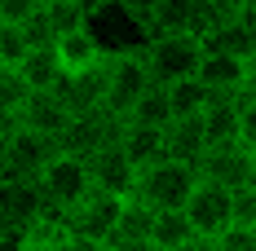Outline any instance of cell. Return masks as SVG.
Wrapping results in <instances>:
<instances>
[{
  "label": "cell",
  "instance_id": "obj_9",
  "mask_svg": "<svg viewBox=\"0 0 256 251\" xmlns=\"http://www.w3.org/2000/svg\"><path fill=\"white\" fill-rule=\"evenodd\" d=\"M124 137V119H115L110 110H98V115H84V119H71L66 137H62V150L80 154V159H93L98 150L115 146Z\"/></svg>",
  "mask_w": 256,
  "mask_h": 251
},
{
  "label": "cell",
  "instance_id": "obj_1",
  "mask_svg": "<svg viewBox=\"0 0 256 251\" xmlns=\"http://www.w3.org/2000/svg\"><path fill=\"white\" fill-rule=\"evenodd\" d=\"M58 154L62 141L22 128L14 115H0V181H40Z\"/></svg>",
  "mask_w": 256,
  "mask_h": 251
},
{
  "label": "cell",
  "instance_id": "obj_2",
  "mask_svg": "<svg viewBox=\"0 0 256 251\" xmlns=\"http://www.w3.org/2000/svg\"><path fill=\"white\" fill-rule=\"evenodd\" d=\"M142 57L150 66V79L172 88L181 79H199V66L208 57V40L194 31H172V35H150L142 40Z\"/></svg>",
  "mask_w": 256,
  "mask_h": 251
},
{
  "label": "cell",
  "instance_id": "obj_7",
  "mask_svg": "<svg viewBox=\"0 0 256 251\" xmlns=\"http://www.w3.org/2000/svg\"><path fill=\"white\" fill-rule=\"evenodd\" d=\"M120 212H124V199H120V194L93 190L80 207L66 212V225L76 229V238L84 247H106L110 234H115V225H120Z\"/></svg>",
  "mask_w": 256,
  "mask_h": 251
},
{
  "label": "cell",
  "instance_id": "obj_15",
  "mask_svg": "<svg viewBox=\"0 0 256 251\" xmlns=\"http://www.w3.org/2000/svg\"><path fill=\"white\" fill-rule=\"evenodd\" d=\"M243 97H216L208 101L204 110V132H208V150H221V146H238V132H243Z\"/></svg>",
  "mask_w": 256,
  "mask_h": 251
},
{
  "label": "cell",
  "instance_id": "obj_21",
  "mask_svg": "<svg viewBox=\"0 0 256 251\" xmlns=\"http://www.w3.org/2000/svg\"><path fill=\"white\" fill-rule=\"evenodd\" d=\"M22 75H26V84H31L36 93H58L62 79H66V71H62V62H58L53 49H36L31 57H26Z\"/></svg>",
  "mask_w": 256,
  "mask_h": 251
},
{
  "label": "cell",
  "instance_id": "obj_27",
  "mask_svg": "<svg viewBox=\"0 0 256 251\" xmlns=\"http://www.w3.org/2000/svg\"><path fill=\"white\" fill-rule=\"evenodd\" d=\"M31 84H26V75L22 71H0V115H22V106L31 101Z\"/></svg>",
  "mask_w": 256,
  "mask_h": 251
},
{
  "label": "cell",
  "instance_id": "obj_4",
  "mask_svg": "<svg viewBox=\"0 0 256 251\" xmlns=\"http://www.w3.org/2000/svg\"><path fill=\"white\" fill-rule=\"evenodd\" d=\"M53 216L58 212L40 190V181H0V238H26Z\"/></svg>",
  "mask_w": 256,
  "mask_h": 251
},
{
  "label": "cell",
  "instance_id": "obj_18",
  "mask_svg": "<svg viewBox=\"0 0 256 251\" xmlns=\"http://www.w3.org/2000/svg\"><path fill=\"white\" fill-rule=\"evenodd\" d=\"M120 146H124V154L137 163V172H146V168H154V163L168 159V150H164V132H159V128H142V124H128V119H124Z\"/></svg>",
  "mask_w": 256,
  "mask_h": 251
},
{
  "label": "cell",
  "instance_id": "obj_5",
  "mask_svg": "<svg viewBox=\"0 0 256 251\" xmlns=\"http://www.w3.org/2000/svg\"><path fill=\"white\" fill-rule=\"evenodd\" d=\"M194 190H199V168L177 163V159H164V163L146 168L137 181V199L154 212H181Z\"/></svg>",
  "mask_w": 256,
  "mask_h": 251
},
{
  "label": "cell",
  "instance_id": "obj_31",
  "mask_svg": "<svg viewBox=\"0 0 256 251\" xmlns=\"http://www.w3.org/2000/svg\"><path fill=\"white\" fill-rule=\"evenodd\" d=\"M234 225L256 229V185H243V190H234Z\"/></svg>",
  "mask_w": 256,
  "mask_h": 251
},
{
  "label": "cell",
  "instance_id": "obj_8",
  "mask_svg": "<svg viewBox=\"0 0 256 251\" xmlns=\"http://www.w3.org/2000/svg\"><path fill=\"white\" fill-rule=\"evenodd\" d=\"M186 216H190L194 234H208V238L226 234V229L234 225V190L212 185V181H199V190L186 203Z\"/></svg>",
  "mask_w": 256,
  "mask_h": 251
},
{
  "label": "cell",
  "instance_id": "obj_36",
  "mask_svg": "<svg viewBox=\"0 0 256 251\" xmlns=\"http://www.w3.org/2000/svg\"><path fill=\"white\" fill-rule=\"evenodd\" d=\"M181 251H221V247H216V238H208V234H194V238H190Z\"/></svg>",
  "mask_w": 256,
  "mask_h": 251
},
{
  "label": "cell",
  "instance_id": "obj_35",
  "mask_svg": "<svg viewBox=\"0 0 256 251\" xmlns=\"http://www.w3.org/2000/svg\"><path fill=\"white\" fill-rule=\"evenodd\" d=\"M80 9L88 13V22L98 18V13H106V9H120V0H80Z\"/></svg>",
  "mask_w": 256,
  "mask_h": 251
},
{
  "label": "cell",
  "instance_id": "obj_25",
  "mask_svg": "<svg viewBox=\"0 0 256 251\" xmlns=\"http://www.w3.org/2000/svg\"><path fill=\"white\" fill-rule=\"evenodd\" d=\"M31 53H36V49H31V40H26L22 26L0 22V71H22Z\"/></svg>",
  "mask_w": 256,
  "mask_h": 251
},
{
  "label": "cell",
  "instance_id": "obj_33",
  "mask_svg": "<svg viewBox=\"0 0 256 251\" xmlns=\"http://www.w3.org/2000/svg\"><path fill=\"white\" fill-rule=\"evenodd\" d=\"M216 247L221 251H256V229L230 225L226 234H216Z\"/></svg>",
  "mask_w": 256,
  "mask_h": 251
},
{
  "label": "cell",
  "instance_id": "obj_17",
  "mask_svg": "<svg viewBox=\"0 0 256 251\" xmlns=\"http://www.w3.org/2000/svg\"><path fill=\"white\" fill-rule=\"evenodd\" d=\"M164 150H168V159H177V163L199 168V163H204V154H208L204 115H194V119H172V124L164 128Z\"/></svg>",
  "mask_w": 256,
  "mask_h": 251
},
{
  "label": "cell",
  "instance_id": "obj_30",
  "mask_svg": "<svg viewBox=\"0 0 256 251\" xmlns=\"http://www.w3.org/2000/svg\"><path fill=\"white\" fill-rule=\"evenodd\" d=\"M22 31H26V40H31V49H53V44H58V26H53L49 9L31 13V18L22 22Z\"/></svg>",
  "mask_w": 256,
  "mask_h": 251
},
{
  "label": "cell",
  "instance_id": "obj_14",
  "mask_svg": "<svg viewBox=\"0 0 256 251\" xmlns=\"http://www.w3.org/2000/svg\"><path fill=\"white\" fill-rule=\"evenodd\" d=\"M110 247L120 251H154V207L137 199H124V212H120V225L110 234Z\"/></svg>",
  "mask_w": 256,
  "mask_h": 251
},
{
  "label": "cell",
  "instance_id": "obj_38",
  "mask_svg": "<svg viewBox=\"0 0 256 251\" xmlns=\"http://www.w3.org/2000/svg\"><path fill=\"white\" fill-rule=\"evenodd\" d=\"M88 251H120V247H110V243H106V247H88Z\"/></svg>",
  "mask_w": 256,
  "mask_h": 251
},
{
  "label": "cell",
  "instance_id": "obj_10",
  "mask_svg": "<svg viewBox=\"0 0 256 251\" xmlns=\"http://www.w3.org/2000/svg\"><path fill=\"white\" fill-rule=\"evenodd\" d=\"M106 93H110V57H106L102 66L84 71V75H66L62 88H58V97L66 101V110H71L76 119L106 110Z\"/></svg>",
  "mask_w": 256,
  "mask_h": 251
},
{
  "label": "cell",
  "instance_id": "obj_28",
  "mask_svg": "<svg viewBox=\"0 0 256 251\" xmlns=\"http://www.w3.org/2000/svg\"><path fill=\"white\" fill-rule=\"evenodd\" d=\"M120 13L128 18V26L142 31V40L154 35V13H159V0H120Z\"/></svg>",
  "mask_w": 256,
  "mask_h": 251
},
{
  "label": "cell",
  "instance_id": "obj_23",
  "mask_svg": "<svg viewBox=\"0 0 256 251\" xmlns=\"http://www.w3.org/2000/svg\"><path fill=\"white\" fill-rule=\"evenodd\" d=\"M194 238V225L181 212H154V251H181L186 243Z\"/></svg>",
  "mask_w": 256,
  "mask_h": 251
},
{
  "label": "cell",
  "instance_id": "obj_20",
  "mask_svg": "<svg viewBox=\"0 0 256 251\" xmlns=\"http://www.w3.org/2000/svg\"><path fill=\"white\" fill-rule=\"evenodd\" d=\"M208 49L212 53H230V57H238V62H252L256 57V31L243 22V18H234V22H226L221 31L208 35Z\"/></svg>",
  "mask_w": 256,
  "mask_h": 251
},
{
  "label": "cell",
  "instance_id": "obj_6",
  "mask_svg": "<svg viewBox=\"0 0 256 251\" xmlns=\"http://www.w3.org/2000/svg\"><path fill=\"white\" fill-rule=\"evenodd\" d=\"M40 190L49 194L53 212L66 221V212L71 207H80V203L88 199L98 185H93V168H88V159H80V154H58L49 168H44V176H40Z\"/></svg>",
  "mask_w": 256,
  "mask_h": 251
},
{
  "label": "cell",
  "instance_id": "obj_24",
  "mask_svg": "<svg viewBox=\"0 0 256 251\" xmlns=\"http://www.w3.org/2000/svg\"><path fill=\"white\" fill-rule=\"evenodd\" d=\"M168 97H172V110H177V119H194V115H204L212 93H208L204 79H181L168 88Z\"/></svg>",
  "mask_w": 256,
  "mask_h": 251
},
{
  "label": "cell",
  "instance_id": "obj_13",
  "mask_svg": "<svg viewBox=\"0 0 256 251\" xmlns=\"http://www.w3.org/2000/svg\"><path fill=\"white\" fill-rule=\"evenodd\" d=\"M53 53H58V62H62V71H66V75H84V71L102 66L106 57H110V44H102V35H98L93 26H80V31L58 35Z\"/></svg>",
  "mask_w": 256,
  "mask_h": 251
},
{
  "label": "cell",
  "instance_id": "obj_34",
  "mask_svg": "<svg viewBox=\"0 0 256 251\" xmlns=\"http://www.w3.org/2000/svg\"><path fill=\"white\" fill-rule=\"evenodd\" d=\"M238 146L256 154V101L243 106V132H238Z\"/></svg>",
  "mask_w": 256,
  "mask_h": 251
},
{
  "label": "cell",
  "instance_id": "obj_29",
  "mask_svg": "<svg viewBox=\"0 0 256 251\" xmlns=\"http://www.w3.org/2000/svg\"><path fill=\"white\" fill-rule=\"evenodd\" d=\"M49 9L53 26H58V35H66V31H80V26H93L88 22V13L80 9V0H53V4H44Z\"/></svg>",
  "mask_w": 256,
  "mask_h": 251
},
{
  "label": "cell",
  "instance_id": "obj_3",
  "mask_svg": "<svg viewBox=\"0 0 256 251\" xmlns=\"http://www.w3.org/2000/svg\"><path fill=\"white\" fill-rule=\"evenodd\" d=\"M150 88H154V79H150L146 57H142V40L110 49V93H106V110L115 119H128L137 110V101L146 97Z\"/></svg>",
  "mask_w": 256,
  "mask_h": 251
},
{
  "label": "cell",
  "instance_id": "obj_11",
  "mask_svg": "<svg viewBox=\"0 0 256 251\" xmlns=\"http://www.w3.org/2000/svg\"><path fill=\"white\" fill-rule=\"evenodd\" d=\"M252 172H256V154L243 150V146L208 150L204 163H199V181L226 185V190H243V185H252Z\"/></svg>",
  "mask_w": 256,
  "mask_h": 251
},
{
  "label": "cell",
  "instance_id": "obj_26",
  "mask_svg": "<svg viewBox=\"0 0 256 251\" xmlns=\"http://www.w3.org/2000/svg\"><path fill=\"white\" fill-rule=\"evenodd\" d=\"M194 9H199V0H159V13H154V35L190 31V26H194Z\"/></svg>",
  "mask_w": 256,
  "mask_h": 251
},
{
  "label": "cell",
  "instance_id": "obj_22",
  "mask_svg": "<svg viewBox=\"0 0 256 251\" xmlns=\"http://www.w3.org/2000/svg\"><path fill=\"white\" fill-rule=\"evenodd\" d=\"M172 119H177V110H172V97H168V88H164V84H154L150 93H146V97L137 101V110L128 115V124L159 128V132H164V128L172 124Z\"/></svg>",
  "mask_w": 256,
  "mask_h": 251
},
{
  "label": "cell",
  "instance_id": "obj_32",
  "mask_svg": "<svg viewBox=\"0 0 256 251\" xmlns=\"http://www.w3.org/2000/svg\"><path fill=\"white\" fill-rule=\"evenodd\" d=\"M44 9V0H0V22H14L22 26L31 13H40Z\"/></svg>",
  "mask_w": 256,
  "mask_h": 251
},
{
  "label": "cell",
  "instance_id": "obj_19",
  "mask_svg": "<svg viewBox=\"0 0 256 251\" xmlns=\"http://www.w3.org/2000/svg\"><path fill=\"white\" fill-rule=\"evenodd\" d=\"M22 247H26V251H88V247L76 238V229L66 225L62 216H53V221H44V225H36V229L22 238Z\"/></svg>",
  "mask_w": 256,
  "mask_h": 251
},
{
  "label": "cell",
  "instance_id": "obj_39",
  "mask_svg": "<svg viewBox=\"0 0 256 251\" xmlns=\"http://www.w3.org/2000/svg\"><path fill=\"white\" fill-rule=\"evenodd\" d=\"M252 101H256V79H252Z\"/></svg>",
  "mask_w": 256,
  "mask_h": 251
},
{
  "label": "cell",
  "instance_id": "obj_16",
  "mask_svg": "<svg viewBox=\"0 0 256 251\" xmlns=\"http://www.w3.org/2000/svg\"><path fill=\"white\" fill-rule=\"evenodd\" d=\"M18 119H22V128H31V132H44L53 141H62L76 115L66 110V101L58 97V93H31V101L22 106Z\"/></svg>",
  "mask_w": 256,
  "mask_h": 251
},
{
  "label": "cell",
  "instance_id": "obj_37",
  "mask_svg": "<svg viewBox=\"0 0 256 251\" xmlns=\"http://www.w3.org/2000/svg\"><path fill=\"white\" fill-rule=\"evenodd\" d=\"M238 18H243V22L256 31V0H248V4H243V13H238Z\"/></svg>",
  "mask_w": 256,
  "mask_h": 251
},
{
  "label": "cell",
  "instance_id": "obj_12",
  "mask_svg": "<svg viewBox=\"0 0 256 251\" xmlns=\"http://www.w3.org/2000/svg\"><path fill=\"white\" fill-rule=\"evenodd\" d=\"M88 168H93V185H98V190L120 194V199H132V194H137L142 172H137V163L124 154L120 141H115V146H106V150H98L93 159H88Z\"/></svg>",
  "mask_w": 256,
  "mask_h": 251
}]
</instances>
